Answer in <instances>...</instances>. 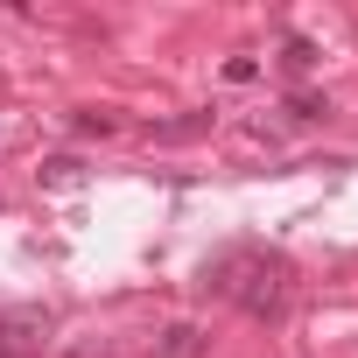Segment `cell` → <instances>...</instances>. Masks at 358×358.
I'll use <instances>...</instances> for the list:
<instances>
[{
	"mask_svg": "<svg viewBox=\"0 0 358 358\" xmlns=\"http://www.w3.org/2000/svg\"><path fill=\"white\" fill-rule=\"evenodd\" d=\"M281 71H288V78L316 71V43H309V36H288V50H281Z\"/></svg>",
	"mask_w": 358,
	"mask_h": 358,
	"instance_id": "5",
	"label": "cell"
},
{
	"mask_svg": "<svg viewBox=\"0 0 358 358\" xmlns=\"http://www.w3.org/2000/svg\"><path fill=\"white\" fill-rule=\"evenodd\" d=\"M43 183H50V190H78V183H85V162H78V155L43 162Z\"/></svg>",
	"mask_w": 358,
	"mask_h": 358,
	"instance_id": "4",
	"label": "cell"
},
{
	"mask_svg": "<svg viewBox=\"0 0 358 358\" xmlns=\"http://www.w3.org/2000/svg\"><path fill=\"white\" fill-rule=\"evenodd\" d=\"M204 295L218 302H239L246 316H281L288 309V260L267 253V246H232L218 260H204Z\"/></svg>",
	"mask_w": 358,
	"mask_h": 358,
	"instance_id": "1",
	"label": "cell"
},
{
	"mask_svg": "<svg viewBox=\"0 0 358 358\" xmlns=\"http://www.w3.org/2000/svg\"><path fill=\"white\" fill-rule=\"evenodd\" d=\"M225 78H232V85H253V78H260V64H253V57H232V64H225Z\"/></svg>",
	"mask_w": 358,
	"mask_h": 358,
	"instance_id": "8",
	"label": "cell"
},
{
	"mask_svg": "<svg viewBox=\"0 0 358 358\" xmlns=\"http://www.w3.org/2000/svg\"><path fill=\"white\" fill-rule=\"evenodd\" d=\"M50 337V309H0V351L22 358V351H43Z\"/></svg>",
	"mask_w": 358,
	"mask_h": 358,
	"instance_id": "2",
	"label": "cell"
},
{
	"mask_svg": "<svg viewBox=\"0 0 358 358\" xmlns=\"http://www.w3.org/2000/svg\"><path fill=\"white\" fill-rule=\"evenodd\" d=\"M211 127V113H197V120H169V127H155V141H190V134H204Z\"/></svg>",
	"mask_w": 358,
	"mask_h": 358,
	"instance_id": "6",
	"label": "cell"
},
{
	"mask_svg": "<svg viewBox=\"0 0 358 358\" xmlns=\"http://www.w3.org/2000/svg\"><path fill=\"white\" fill-rule=\"evenodd\" d=\"M78 134H113V113H78Z\"/></svg>",
	"mask_w": 358,
	"mask_h": 358,
	"instance_id": "9",
	"label": "cell"
},
{
	"mask_svg": "<svg viewBox=\"0 0 358 358\" xmlns=\"http://www.w3.org/2000/svg\"><path fill=\"white\" fill-rule=\"evenodd\" d=\"M288 113H295V120H323V113H330V99H316V92H295V106H288Z\"/></svg>",
	"mask_w": 358,
	"mask_h": 358,
	"instance_id": "7",
	"label": "cell"
},
{
	"mask_svg": "<svg viewBox=\"0 0 358 358\" xmlns=\"http://www.w3.org/2000/svg\"><path fill=\"white\" fill-rule=\"evenodd\" d=\"M155 358H204V330L197 323H169L162 344H155Z\"/></svg>",
	"mask_w": 358,
	"mask_h": 358,
	"instance_id": "3",
	"label": "cell"
}]
</instances>
